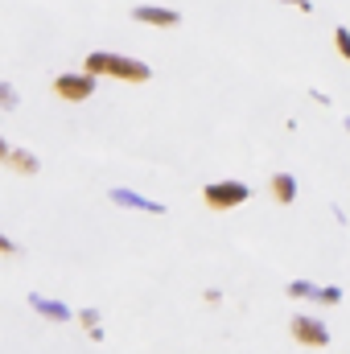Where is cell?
<instances>
[{
	"label": "cell",
	"instance_id": "7",
	"mask_svg": "<svg viewBox=\"0 0 350 354\" xmlns=\"http://www.w3.org/2000/svg\"><path fill=\"white\" fill-rule=\"evenodd\" d=\"M116 206H128V210H145V214H165V206L161 202H149V198H140V194H132V189H124V185H116L111 194H107Z\"/></svg>",
	"mask_w": 350,
	"mask_h": 354
},
{
	"label": "cell",
	"instance_id": "2",
	"mask_svg": "<svg viewBox=\"0 0 350 354\" xmlns=\"http://www.w3.org/2000/svg\"><path fill=\"white\" fill-rule=\"evenodd\" d=\"M252 198V189L243 185V181H210L206 189H202V202L210 206V210H235V206H243Z\"/></svg>",
	"mask_w": 350,
	"mask_h": 354
},
{
	"label": "cell",
	"instance_id": "13",
	"mask_svg": "<svg viewBox=\"0 0 350 354\" xmlns=\"http://www.w3.org/2000/svg\"><path fill=\"white\" fill-rule=\"evenodd\" d=\"M21 99H17V91L8 87V83H0V111H12Z\"/></svg>",
	"mask_w": 350,
	"mask_h": 354
},
{
	"label": "cell",
	"instance_id": "14",
	"mask_svg": "<svg viewBox=\"0 0 350 354\" xmlns=\"http://www.w3.org/2000/svg\"><path fill=\"white\" fill-rule=\"evenodd\" d=\"M17 252H21V248H17L8 235H0V256H17Z\"/></svg>",
	"mask_w": 350,
	"mask_h": 354
},
{
	"label": "cell",
	"instance_id": "17",
	"mask_svg": "<svg viewBox=\"0 0 350 354\" xmlns=\"http://www.w3.org/2000/svg\"><path fill=\"white\" fill-rule=\"evenodd\" d=\"M4 157H8V140L0 136V165H4Z\"/></svg>",
	"mask_w": 350,
	"mask_h": 354
},
{
	"label": "cell",
	"instance_id": "11",
	"mask_svg": "<svg viewBox=\"0 0 350 354\" xmlns=\"http://www.w3.org/2000/svg\"><path fill=\"white\" fill-rule=\"evenodd\" d=\"M79 326L87 330L91 342H103V330H99V313L95 309H79Z\"/></svg>",
	"mask_w": 350,
	"mask_h": 354
},
{
	"label": "cell",
	"instance_id": "9",
	"mask_svg": "<svg viewBox=\"0 0 350 354\" xmlns=\"http://www.w3.org/2000/svg\"><path fill=\"white\" fill-rule=\"evenodd\" d=\"M268 194H272V202H276V206H293V202H297V177H293V174H272Z\"/></svg>",
	"mask_w": 350,
	"mask_h": 354
},
{
	"label": "cell",
	"instance_id": "16",
	"mask_svg": "<svg viewBox=\"0 0 350 354\" xmlns=\"http://www.w3.org/2000/svg\"><path fill=\"white\" fill-rule=\"evenodd\" d=\"M284 4H297L301 12H313V4H309V0H284Z\"/></svg>",
	"mask_w": 350,
	"mask_h": 354
},
{
	"label": "cell",
	"instance_id": "3",
	"mask_svg": "<svg viewBox=\"0 0 350 354\" xmlns=\"http://www.w3.org/2000/svg\"><path fill=\"white\" fill-rule=\"evenodd\" d=\"M54 95H58L62 103H87L91 95H95V75H83V71L58 75V79H54Z\"/></svg>",
	"mask_w": 350,
	"mask_h": 354
},
{
	"label": "cell",
	"instance_id": "12",
	"mask_svg": "<svg viewBox=\"0 0 350 354\" xmlns=\"http://www.w3.org/2000/svg\"><path fill=\"white\" fill-rule=\"evenodd\" d=\"M334 46H338V54L350 62V25H338L334 29Z\"/></svg>",
	"mask_w": 350,
	"mask_h": 354
},
{
	"label": "cell",
	"instance_id": "6",
	"mask_svg": "<svg viewBox=\"0 0 350 354\" xmlns=\"http://www.w3.org/2000/svg\"><path fill=\"white\" fill-rule=\"evenodd\" d=\"M132 21L169 29V25H177V21H181V12H177V8H165V4H136V8H132Z\"/></svg>",
	"mask_w": 350,
	"mask_h": 354
},
{
	"label": "cell",
	"instance_id": "15",
	"mask_svg": "<svg viewBox=\"0 0 350 354\" xmlns=\"http://www.w3.org/2000/svg\"><path fill=\"white\" fill-rule=\"evenodd\" d=\"M202 297H206V305H219V301H223V292H219V288H206Z\"/></svg>",
	"mask_w": 350,
	"mask_h": 354
},
{
	"label": "cell",
	"instance_id": "4",
	"mask_svg": "<svg viewBox=\"0 0 350 354\" xmlns=\"http://www.w3.org/2000/svg\"><path fill=\"white\" fill-rule=\"evenodd\" d=\"M288 334H293V342H301V346H330V330L317 322V317H293L288 322Z\"/></svg>",
	"mask_w": 350,
	"mask_h": 354
},
{
	"label": "cell",
	"instance_id": "5",
	"mask_svg": "<svg viewBox=\"0 0 350 354\" xmlns=\"http://www.w3.org/2000/svg\"><path fill=\"white\" fill-rule=\"evenodd\" d=\"M284 292H288L293 301H322V305H338V301H342V288H338V284L317 288V284H309V280H288Z\"/></svg>",
	"mask_w": 350,
	"mask_h": 354
},
{
	"label": "cell",
	"instance_id": "8",
	"mask_svg": "<svg viewBox=\"0 0 350 354\" xmlns=\"http://www.w3.org/2000/svg\"><path fill=\"white\" fill-rule=\"evenodd\" d=\"M29 309L42 313L46 322H71V305H66V301H50V297H42V292H29Z\"/></svg>",
	"mask_w": 350,
	"mask_h": 354
},
{
	"label": "cell",
	"instance_id": "18",
	"mask_svg": "<svg viewBox=\"0 0 350 354\" xmlns=\"http://www.w3.org/2000/svg\"><path fill=\"white\" fill-rule=\"evenodd\" d=\"M347 132H350V115H347Z\"/></svg>",
	"mask_w": 350,
	"mask_h": 354
},
{
	"label": "cell",
	"instance_id": "1",
	"mask_svg": "<svg viewBox=\"0 0 350 354\" xmlns=\"http://www.w3.org/2000/svg\"><path fill=\"white\" fill-rule=\"evenodd\" d=\"M83 75H111V79H124V83H149V66L140 62V58H124V54H107V50H95L87 54V62H83Z\"/></svg>",
	"mask_w": 350,
	"mask_h": 354
},
{
	"label": "cell",
	"instance_id": "10",
	"mask_svg": "<svg viewBox=\"0 0 350 354\" xmlns=\"http://www.w3.org/2000/svg\"><path fill=\"white\" fill-rule=\"evenodd\" d=\"M4 165H8L12 174H37V169H42V165H37V157H33L29 149H8Z\"/></svg>",
	"mask_w": 350,
	"mask_h": 354
}]
</instances>
